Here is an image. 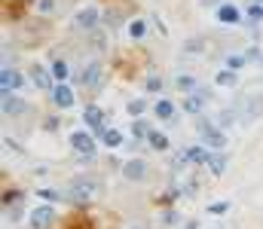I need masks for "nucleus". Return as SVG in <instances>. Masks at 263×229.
<instances>
[{
    "instance_id": "obj_16",
    "label": "nucleus",
    "mask_w": 263,
    "mask_h": 229,
    "mask_svg": "<svg viewBox=\"0 0 263 229\" xmlns=\"http://www.w3.org/2000/svg\"><path fill=\"white\" fill-rule=\"evenodd\" d=\"M156 116H159V119H175V104L165 101V98H159V101H156Z\"/></svg>"
},
{
    "instance_id": "obj_30",
    "label": "nucleus",
    "mask_w": 263,
    "mask_h": 229,
    "mask_svg": "<svg viewBox=\"0 0 263 229\" xmlns=\"http://www.w3.org/2000/svg\"><path fill=\"white\" fill-rule=\"evenodd\" d=\"M147 89H150V92H159V89H162V80H159V77H150V80H147Z\"/></svg>"
},
{
    "instance_id": "obj_14",
    "label": "nucleus",
    "mask_w": 263,
    "mask_h": 229,
    "mask_svg": "<svg viewBox=\"0 0 263 229\" xmlns=\"http://www.w3.org/2000/svg\"><path fill=\"white\" fill-rule=\"evenodd\" d=\"M83 119H86V125H89V129H101L104 113H101L98 107H86V110H83Z\"/></svg>"
},
{
    "instance_id": "obj_28",
    "label": "nucleus",
    "mask_w": 263,
    "mask_h": 229,
    "mask_svg": "<svg viewBox=\"0 0 263 229\" xmlns=\"http://www.w3.org/2000/svg\"><path fill=\"white\" fill-rule=\"evenodd\" d=\"M104 21H107V24H119V12H116V9H107Z\"/></svg>"
},
{
    "instance_id": "obj_29",
    "label": "nucleus",
    "mask_w": 263,
    "mask_h": 229,
    "mask_svg": "<svg viewBox=\"0 0 263 229\" xmlns=\"http://www.w3.org/2000/svg\"><path fill=\"white\" fill-rule=\"evenodd\" d=\"M227 67L236 73V67H242V58H239V55H230V58H227Z\"/></svg>"
},
{
    "instance_id": "obj_1",
    "label": "nucleus",
    "mask_w": 263,
    "mask_h": 229,
    "mask_svg": "<svg viewBox=\"0 0 263 229\" xmlns=\"http://www.w3.org/2000/svg\"><path fill=\"white\" fill-rule=\"evenodd\" d=\"M101 77H104V67H101L98 61H89L86 70L80 73V83H83L86 89H98V86H101Z\"/></svg>"
},
{
    "instance_id": "obj_20",
    "label": "nucleus",
    "mask_w": 263,
    "mask_h": 229,
    "mask_svg": "<svg viewBox=\"0 0 263 229\" xmlns=\"http://www.w3.org/2000/svg\"><path fill=\"white\" fill-rule=\"evenodd\" d=\"M178 89L181 92H196V80L193 77H178Z\"/></svg>"
},
{
    "instance_id": "obj_3",
    "label": "nucleus",
    "mask_w": 263,
    "mask_h": 229,
    "mask_svg": "<svg viewBox=\"0 0 263 229\" xmlns=\"http://www.w3.org/2000/svg\"><path fill=\"white\" fill-rule=\"evenodd\" d=\"M199 132H202V138H205V144H208V147H218V150H221V147L227 144V138H224L211 122H205V119H199Z\"/></svg>"
},
{
    "instance_id": "obj_24",
    "label": "nucleus",
    "mask_w": 263,
    "mask_h": 229,
    "mask_svg": "<svg viewBox=\"0 0 263 229\" xmlns=\"http://www.w3.org/2000/svg\"><path fill=\"white\" fill-rule=\"evenodd\" d=\"M208 165H211V171H214V174H221V171L227 168V159H224V156H211V162H208Z\"/></svg>"
},
{
    "instance_id": "obj_26",
    "label": "nucleus",
    "mask_w": 263,
    "mask_h": 229,
    "mask_svg": "<svg viewBox=\"0 0 263 229\" xmlns=\"http://www.w3.org/2000/svg\"><path fill=\"white\" fill-rule=\"evenodd\" d=\"M248 18H251V21H260V18H263V6H260V3H254V6L248 9Z\"/></svg>"
},
{
    "instance_id": "obj_11",
    "label": "nucleus",
    "mask_w": 263,
    "mask_h": 229,
    "mask_svg": "<svg viewBox=\"0 0 263 229\" xmlns=\"http://www.w3.org/2000/svg\"><path fill=\"white\" fill-rule=\"evenodd\" d=\"M95 21H98V12H95L92 6H86V9H80V12H77V28L92 31V28H95Z\"/></svg>"
},
{
    "instance_id": "obj_19",
    "label": "nucleus",
    "mask_w": 263,
    "mask_h": 229,
    "mask_svg": "<svg viewBox=\"0 0 263 229\" xmlns=\"http://www.w3.org/2000/svg\"><path fill=\"white\" fill-rule=\"evenodd\" d=\"M104 144H107V147H119V144H123V135H119L116 129H110V132H104Z\"/></svg>"
},
{
    "instance_id": "obj_7",
    "label": "nucleus",
    "mask_w": 263,
    "mask_h": 229,
    "mask_svg": "<svg viewBox=\"0 0 263 229\" xmlns=\"http://www.w3.org/2000/svg\"><path fill=\"white\" fill-rule=\"evenodd\" d=\"M123 174H126L129 181H144V174H147V162H141V159L126 162V165H123Z\"/></svg>"
},
{
    "instance_id": "obj_32",
    "label": "nucleus",
    "mask_w": 263,
    "mask_h": 229,
    "mask_svg": "<svg viewBox=\"0 0 263 229\" xmlns=\"http://www.w3.org/2000/svg\"><path fill=\"white\" fill-rule=\"evenodd\" d=\"M257 3H263V0H257Z\"/></svg>"
},
{
    "instance_id": "obj_18",
    "label": "nucleus",
    "mask_w": 263,
    "mask_h": 229,
    "mask_svg": "<svg viewBox=\"0 0 263 229\" xmlns=\"http://www.w3.org/2000/svg\"><path fill=\"white\" fill-rule=\"evenodd\" d=\"M132 135H135V138H150L153 132H150V125H147V122H141V119H138V122H132Z\"/></svg>"
},
{
    "instance_id": "obj_27",
    "label": "nucleus",
    "mask_w": 263,
    "mask_h": 229,
    "mask_svg": "<svg viewBox=\"0 0 263 229\" xmlns=\"http://www.w3.org/2000/svg\"><path fill=\"white\" fill-rule=\"evenodd\" d=\"M230 208V202H214V205H208V214H224Z\"/></svg>"
},
{
    "instance_id": "obj_4",
    "label": "nucleus",
    "mask_w": 263,
    "mask_h": 229,
    "mask_svg": "<svg viewBox=\"0 0 263 229\" xmlns=\"http://www.w3.org/2000/svg\"><path fill=\"white\" fill-rule=\"evenodd\" d=\"M70 144H74V150L83 153V156H92V153H95V141H92L89 132H74V135H70Z\"/></svg>"
},
{
    "instance_id": "obj_9",
    "label": "nucleus",
    "mask_w": 263,
    "mask_h": 229,
    "mask_svg": "<svg viewBox=\"0 0 263 229\" xmlns=\"http://www.w3.org/2000/svg\"><path fill=\"white\" fill-rule=\"evenodd\" d=\"M92 190H95V181H74V199L77 202H86V199H92Z\"/></svg>"
},
{
    "instance_id": "obj_10",
    "label": "nucleus",
    "mask_w": 263,
    "mask_h": 229,
    "mask_svg": "<svg viewBox=\"0 0 263 229\" xmlns=\"http://www.w3.org/2000/svg\"><path fill=\"white\" fill-rule=\"evenodd\" d=\"M218 21H221V24H236V21H242V18H239V9H236L233 3H224V6L218 9Z\"/></svg>"
},
{
    "instance_id": "obj_25",
    "label": "nucleus",
    "mask_w": 263,
    "mask_h": 229,
    "mask_svg": "<svg viewBox=\"0 0 263 229\" xmlns=\"http://www.w3.org/2000/svg\"><path fill=\"white\" fill-rule=\"evenodd\" d=\"M144 31H147L144 21H132V24H129V34H132V37H144Z\"/></svg>"
},
{
    "instance_id": "obj_21",
    "label": "nucleus",
    "mask_w": 263,
    "mask_h": 229,
    "mask_svg": "<svg viewBox=\"0 0 263 229\" xmlns=\"http://www.w3.org/2000/svg\"><path fill=\"white\" fill-rule=\"evenodd\" d=\"M52 77L61 83V80L67 77V64H64V61H55V64H52Z\"/></svg>"
},
{
    "instance_id": "obj_5",
    "label": "nucleus",
    "mask_w": 263,
    "mask_h": 229,
    "mask_svg": "<svg viewBox=\"0 0 263 229\" xmlns=\"http://www.w3.org/2000/svg\"><path fill=\"white\" fill-rule=\"evenodd\" d=\"M52 101H55L61 110H67V107H74V92H70L64 83H58V86L52 89Z\"/></svg>"
},
{
    "instance_id": "obj_31",
    "label": "nucleus",
    "mask_w": 263,
    "mask_h": 229,
    "mask_svg": "<svg viewBox=\"0 0 263 229\" xmlns=\"http://www.w3.org/2000/svg\"><path fill=\"white\" fill-rule=\"evenodd\" d=\"M230 122H233V113H230V110H227V113H221V125H230Z\"/></svg>"
},
{
    "instance_id": "obj_17",
    "label": "nucleus",
    "mask_w": 263,
    "mask_h": 229,
    "mask_svg": "<svg viewBox=\"0 0 263 229\" xmlns=\"http://www.w3.org/2000/svg\"><path fill=\"white\" fill-rule=\"evenodd\" d=\"M147 141H150V147H153V150H169V138H165V135H159V132H153Z\"/></svg>"
},
{
    "instance_id": "obj_22",
    "label": "nucleus",
    "mask_w": 263,
    "mask_h": 229,
    "mask_svg": "<svg viewBox=\"0 0 263 229\" xmlns=\"http://www.w3.org/2000/svg\"><path fill=\"white\" fill-rule=\"evenodd\" d=\"M236 83V73L233 70H221L218 73V86H233Z\"/></svg>"
},
{
    "instance_id": "obj_8",
    "label": "nucleus",
    "mask_w": 263,
    "mask_h": 229,
    "mask_svg": "<svg viewBox=\"0 0 263 229\" xmlns=\"http://www.w3.org/2000/svg\"><path fill=\"white\" fill-rule=\"evenodd\" d=\"M205 98H208V92H205V89H196L190 98H184V110H187V113H199L202 104H205Z\"/></svg>"
},
{
    "instance_id": "obj_12",
    "label": "nucleus",
    "mask_w": 263,
    "mask_h": 229,
    "mask_svg": "<svg viewBox=\"0 0 263 229\" xmlns=\"http://www.w3.org/2000/svg\"><path fill=\"white\" fill-rule=\"evenodd\" d=\"M31 83H34L37 89H55V86H52V77L46 73V67H31Z\"/></svg>"
},
{
    "instance_id": "obj_2",
    "label": "nucleus",
    "mask_w": 263,
    "mask_h": 229,
    "mask_svg": "<svg viewBox=\"0 0 263 229\" xmlns=\"http://www.w3.org/2000/svg\"><path fill=\"white\" fill-rule=\"evenodd\" d=\"M52 220H55V211L49 205H40V208L31 211V229H49Z\"/></svg>"
},
{
    "instance_id": "obj_13",
    "label": "nucleus",
    "mask_w": 263,
    "mask_h": 229,
    "mask_svg": "<svg viewBox=\"0 0 263 229\" xmlns=\"http://www.w3.org/2000/svg\"><path fill=\"white\" fill-rule=\"evenodd\" d=\"M25 110V101H18V98H12V95H3V113L6 116H18Z\"/></svg>"
},
{
    "instance_id": "obj_23",
    "label": "nucleus",
    "mask_w": 263,
    "mask_h": 229,
    "mask_svg": "<svg viewBox=\"0 0 263 229\" xmlns=\"http://www.w3.org/2000/svg\"><path fill=\"white\" fill-rule=\"evenodd\" d=\"M144 107H147V104H144L141 98H135V101H129V113H132V116H141V113H144Z\"/></svg>"
},
{
    "instance_id": "obj_6",
    "label": "nucleus",
    "mask_w": 263,
    "mask_h": 229,
    "mask_svg": "<svg viewBox=\"0 0 263 229\" xmlns=\"http://www.w3.org/2000/svg\"><path fill=\"white\" fill-rule=\"evenodd\" d=\"M18 86H21V77H18L15 70L3 67V73H0V89H3V95H12V89H18Z\"/></svg>"
},
{
    "instance_id": "obj_15",
    "label": "nucleus",
    "mask_w": 263,
    "mask_h": 229,
    "mask_svg": "<svg viewBox=\"0 0 263 229\" xmlns=\"http://www.w3.org/2000/svg\"><path fill=\"white\" fill-rule=\"evenodd\" d=\"M187 162H202V165H208L211 156H208L205 147H190V150H187Z\"/></svg>"
}]
</instances>
